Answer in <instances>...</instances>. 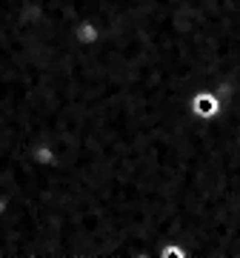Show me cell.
<instances>
[{"label": "cell", "instance_id": "obj_2", "mask_svg": "<svg viewBox=\"0 0 240 258\" xmlns=\"http://www.w3.org/2000/svg\"><path fill=\"white\" fill-rule=\"evenodd\" d=\"M100 40V26L94 23V20L83 18V20H77L72 26V43L77 52H83V49H92L94 43Z\"/></svg>", "mask_w": 240, "mask_h": 258}, {"label": "cell", "instance_id": "obj_1", "mask_svg": "<svg viewBox=\"0 0 240 258\" xmlns=\"http://www.w3.org/2000/svg\"><path fill=\"white\" fill-rule=\"evenodd\" d=\"M192 115L197 120H214L220 115V98L212 89H197L192 95Z\"/></svg>", "mask_w": 240, "mask_h": 258}]
</instances>
